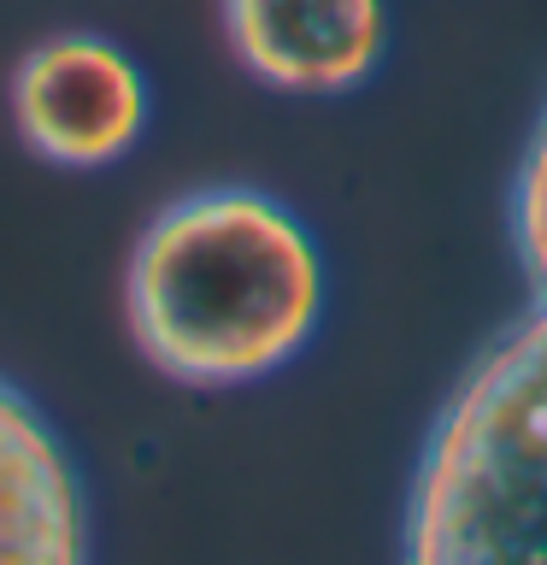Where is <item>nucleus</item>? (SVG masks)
<instances>
[{"instance_id": "2", "label": "nucleus", "mask_w": 547, "mask_h": 565, "mask_svg": "<svg viewBox=\"0 0 547 565\" xmlns=\"http://www.w3.org/2000/svg\"><path fill=\"white\" fill-rule=\"evenodd\" d=\"M518 318L476 353L423 436L400 507L412 565L547 559V106L512 177Z\"/></svg>"}, {"instance_id": "5", "label": "nucleus", "mask_w": 547, "mask_h": 565, "mask_svg": "<svg viewBox=\"0 0 547 565\" xmlns=\"http://www.w3.org/2000/svg\"><path fill=\"white\" fill-rule=\"evenodd\" d=\"M95 542L77 459L12 377H0V565H77Z\"/></svg>"}, {"instance_id": "3", "label": "nucleus", "mask_w": 547, "mask_h": 565, "mask_svg": "<svg viewBox=\"0 0 547 565\" xmlns=\"http://www.w3.org/2000/svg\"><path fill=\"white\" fill-rule=\"evenodd\" d=\"M18 141L60 171H106L148 136L153 95L112 35L60 30L12 65L7 83Z\"/></svg>"}, {"instance_id": "4", "label": "nucleus", "mask_w": 547, "mask_h": 565, "mask_svg": "<svg viewBox=\"0 0 547 565\" xmlns=\"http://www.w3.org/2000/svg\"><path fill=\"white\" fill-rule=\"evenodd\" d=\"M218 24L229 60L277 95H347L388 47L383 0H218Z\"/></svg>"}, {"instance_id": "1", "label": "nucleus", "mask_w": 547, "mask_h": 565, "mask_svg": "<svg viewBox=\"0 0 547 565\" xmlns=\"http://www.w3.org/2000/svg\"><path fill=\"white\" fill-rule=\"evenodd\" d=\"M324 318L307 218L247 183H206L141 224L124 265L136 353L176 388H247L289 371Z\"/></svg>"}]
</instances>
